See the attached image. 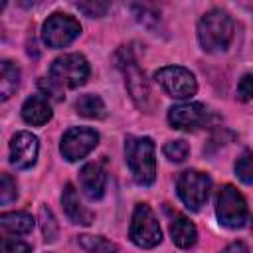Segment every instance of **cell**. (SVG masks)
Returning <instances> with one entry per match:
<instances>
[{
  "label": "cell",
  "instance_id": "26",
  "mask_svg": "<svg viewBox=\"0 0 253 253\" xmlns=\"http://www.w3.org/2000/svg\"><path fill=\"white\" fill-rule=\"evenodd\" d=\"M235 172L241 178V182L251 184V180H253V164H251V152L249 150H243V154L237 158Z\"/></svg>",
  "mask_w": 253,
  "mask_h": 253
},
{
  "label": "cell",
  "instance_id": "9",
  "mask_svg": "<svg viewBox=\"0 0 253 253\" xmlns=\"http://www.w3.org/2000/svg\"><path fill=\"white\" fill-rule=\"evenodd\" d=\"M97 142H99V134L93 128H89V126H73L63 134L59 150H61L65 160L75 162V160L85 158L97 146Z\"/></svg>",
  "mask_w": 253,
  "mask_h": 253
},
{
  "label": "cell",
  "instance_id": "12",
  "mask_svg": "<svg viewBox=\"0 0 253 253\" xmlns=\"http://www.w3.org/2000/svg\"><path fill=\"white\" fill-rule=\"evenodd\" d=\"M119 65L123 67L125 71V81H126V89L130 93V97L136 101L138 107H146L148 99H150V89H148V83L142 75V71L138 69L136 61L132 57H125V59H119Z\"/></svg>",
  "mask_w": 253,
  "mask_h": 253
},
{
  "label": "cell",
  "instance_id": "24",
  "mask_svg": "<svg viewBox=\"0 0 253 253\" xmlns=\"http://www.w3.org/2000/svg\"><path fill=\"white\" fill-rule=\"evenodd\" d=\"M77 10H81L85 16L89 18H101L107 14L109 10V2H101V0H87V2H75Z\"/></svg>",
  "mask_w": 253,
  "mask_h": 253
},
{
  "label": "cell",
  "instance_id": "16",
  "mask_svg": "<svg viewBox=\"0 0 253 253\" xmlns=\"http://www.w3.org/2000/svg\"><path fill=\"white\" fill-rule=\"evenodd\" d=\"M170 233H172V241H174L178 247H182V249L192 247V245L196 243V237H198L196 225H194L188 217H184V215H178V217L172 221Z\"/></svg>",
  "mask_w": 253,
  "mask_h": 253
},
{
  "label": "cell",
  "instance_id": "10",
  "mask_svg": "<svg viewBox=\"0 0 253 253\" xmlns=\"http://www.w3.org/2000/svg\"><path fill=\"white\" fill-rule=\"evenodd\" d=\"M208 119H210V109L202 103H182V105H174L168 111V123L172 125V128H180V130L200 128L208 123Z\"/></svg>",
  "mask_w": 253,
  "mask_h": 253
},
{
  "label": "cell",
  "instance_id": "22",
  "mask_svg": "<svg viewBox=\"0 0 253 253\" xmlns=\"http://www.w3.org/2000/svg\"><path fill=\"white\" fill-rule=\"evenodd\" d=\"M162 152L170 162H184L190 154V146L184 140H170V142L164 144Z\"/></svg>",
  "mask_w": 253,
  "mask_h": 253
},
{
  "label": "cell",
  "instance_id": "20",
  "mask_svg": "<svg viewBox=\"0 0 253 253\" xmlns=\"http://www.w3.org/2000/svg\"><path fill=\"white\" fill-rule=\"evenodd\" d=\"M79 245L87 253H117V245L101 235H79Z\"/></svg>",
  "mask_w": 253,
  "mask_h": 253
},
{
  "label": "cell",
  "instance_id": "8",
  "mask_svg": "<svg viewBox=\"0 0 253 253\" xmlns=\"http://www.w3.org/2000/svg\"><path fill=\"white\" fill-rule=\"evenodd\" d=\"M210 186H211V180L208 174L198 172V170H186L180 174L176 188H178V196L186 204V208L192 211H198L208 202Z\"/></svg>",
  "mask_w": 253,
  "mask_h": 253
},
{
  "label": "cell",
  "instance_id": "6",
  "mask_svg": "<svg viewBox=\"0 0 253 253\" xmlns=\"http://www.w3.org/2000/svg\"><path fill=\"white\" fill-rule=\"evenodd\" d=\"M128 235H130L134 245L144 247V249L156 247L162 241V229L158 225V219L146 204H138L134 208Z\"/></svg>",
  "mask_w": 253,
  "mask_h": 253
},
{
  "label": "cell",
  "instance_id": "25",
  "mask_svg": "<svg viewBox=\"0 0 253 253\" xmlns=\"http://www.w3.org/2000/svg\"><path fill=\"white\" fill-rule=\"evenodd\" d=\"M0 253H32L30 245L12 235H0Z\"/></svg>",
  "mask_w": 253,
  "mask_h": 253
},
{
  "label": "cell",
  "instance_id": "11",
  "mask_svg": "<svg viewBox=\"0 0 253 253\" xmlns=\"http://www.w3.org/2000/svg\"><path fill=\"white\" fill-rule=\"evenodd\" d=\"M38 138L32 134V132H18L12 136V142H10V162L20 168V170H26L30 166H34L36 158H38Z\"/></svg>",
  "mask_w": 253,
  "mask_h": 253
},
{
  "label": "cell",
  "instance_id": "14",
  "mask_svg": "<svg viewBox=\"0 0 253 253\" xmlns=\"http://www.w3.org/2000/svg\"><path fill=\"white\" fill-rule=\"evenodd\" d=\"M61 204H63V210H65L67 217L73 223H79V225H91L93 223V213L87 208H83L73 184H65L63 196H61Z\"/></svg>",
  "mask_w": 253,
  "mask_h": 253
},
{
  "label": "cell",
  "instance_id": "5",
  "mask_svg": "<svg viewBox=\"0 0 253 253\" xmlns=\"http://www.w3.org/2000/svg\"><path fill=\"white\" fill-rule=\"evenodd\" d=\"M154 79L162 87V91L174 99H190L198 91V83H196L194 73L186 67H180V65L160 67L154 73Z\"/></svg>",
  "mask_w": 253,
  "mask_h": 253
},
{
  "label": "cell",
  "instance_id": "13",
  "mask_svg": "<svg viewBox=\"0 0 253 253\" xmlns=\"http://www.w3.org/2000/svg\"><path fill=\"white\" fill-rule=\"evenodd\" d=\"M79 182H81V188H83V192L89 200L103 198L107 176H105V170L101 168V164H97V162L85 164L79 172Z\"/></svg>",
  "mask_w": 253,
  "mask_h": 253
},
{
  "label": "cell",
  "instance_id": "21",
  "mask_svg": "<svg viewBox=\"0 0 253 253\" xmlns=\"http://www.w3.org/2000/svg\"><path fill=\"white\" fill-rule=\"evenodd\" d=\"M40 225H42V233H43L45 241H55L57 239L59 227H57V221H55V217H53V213L47 206L40 208Z\"/></svg>",
  "mask_w": 253,
  "mask_h": 253
},
{
  "label": "cell",
  "instance_id": "19",
  "mask_svg": "<svg viewBox=\"0 0 253 253\" xmlns=\"http://www.w3.org/2000/svg\"><path fill=\"white\" fill-rule=\"evenodd\" d=\"M75 109L81 117H87V119H103L105 117V103L99 95H93V93L81 95L75 101Z\"/></svg>",
  "mask_w": 253,
  "mask_h": 253
},
{
  "label": "cell",
  "instance_id": "17",
  "mask_svg": "<svg viewBox=\"0 0 253 253\" xmlns=\"http://www.w3.org/2000/svg\"><path fill=\"white\" fill-rule=\"evenodd\" d=\"M20 85V69L6 59H0V103L10 99Z\"/></svg>",
  "mask_w": 253,
  "mask_h": 253
},
{
  "label": "cell",
  "instance_id": "2",
  "mask_svg": "<svg viewBox=\"0 0 253 253\" xmlns=\"http://www.w3.org/2000/svg\"><path fill=\"white\" fill-rule=\"evenodd\" d=\"M126 162L132 172V178L140 186H150L156 180V158L154 142L148 136H126L125 142Z\"/></svg>",
  "mask_w": 253,
  "mask_h": 253
},
{
  "label": "cell",
  "instance_id": "3",
  "mask_svg": "<svg viewBox=\"0 0 253 253\" xmlns=\"http://www.w3.org/2000/svg\"><path fill=\"white\" fill-rule=\"evenodd\" d=\"M215 213L221 225L237 229L243 227L249 219V208L245 198L241 196V192H237L233 186L225 184L219 192H217V206H215Z\"/></svg>",
  "mask_w": 253,
  "mask_h": 253
},
{
  "label": "cell",
  "instance_id": "18",
  "mask_svg": "<svg viewBox=\"0 0 253 253\" xmlns=\"http://www.w3.org/2000/svg\"><path fill=\"white\" fill-rule=\"evenodd\" d=\"M0 227L12 233H30L34 229V217L26 211H8L0 213Z\"/></svg>",
  "mask_w": 253,
  "mask_h": 253
},
{
  "label": "cell",
  "instance_id": "7",
  "mask_svg": "<svg viewBox=\"0 0 253 253\" xmlns=\"http://www.w3.org/2000/svg\"><path fill=\"white\" fill-rule=\"evenodd\" d=\"M81 34V24L69 16V14H51L43 28H42V40L47 47H65Z\"/></svg>",
  "mask_w": 253,
  "mask_h": 253
},
{
  "label": "cell",
  "instance_id": "1",
  "mask_svg": "<svg viewBox=\"0 0 253 253\" xmlns=\"http://www.w3.org/2000/svg\"><path fill=\"white\" fill-rule=\"evenodd\" d=\"M198 40L206 51H223L233 40V20L223 10H210L198 22Z\"/></svg>",
  "mask_w": 253,
  "mask_h": 253
},
{
  "label": "cell",
  "instance_id": "4",
  "mask_svg": "<svg viewBox=\"0 0 253 253\" xmlns=\"http://www.w3.org/2000/svg\"><path fill=\"white\" fill-rule=\"evenodd\" d=\"M49 77L59 87H81L89 77V63L81 53H65L51 63Z\"/></svg>",
  "mask_w": 253,
  "mask_h": 253
},
{
  "label": "cell",
  "instance_id": "28",
  "mask_svg": "<svg viewBox=\"0 0 253 253\" xmlns=\"http://www.w3.org/2000/svg\"><path fill=\"white\" fill-rule=\"evenodd\" d=\"M223 253H249V249H247V245L243 241H235V243L227 245L223 249Z\"/></svg>",
  "mask_w": 253,
  "mask_h": 253
},
{
  "label": "cell",
  "instance_id": "15",
  "mask_svg": "<svg viewBox=\"0 0 253 253\" xmlns=\"http://www.w3.org/2000/svg\"><path fill=\"white\" fill-rule=\"evenodd\" d=\"M22 117L28 125L42 126L51 119V107L49 101L43 95H32L22 105Z\"/></svg>",
  "mask_w": 253,
  "mask_h": 253
},
{
  "label": "cell",
  "instance_id": "29",
  "mask_svg": "<svg viewBox=\"0 0 253 253\" xmlns=\"http://www.w3.org/2000/svg\"><path fill=\"white\" fill-rule=\"evenodd\" d=\"M4 6H6V2H0V10H2V8H4Z\"/></svg>",
  "mask_w": 253,
  "mask_h": 253
},
{
  "label": "cell",
  "instance_id": "27",
  "mask_svg": "<svg viewBox=\"0 0 253 253\" xmlns=\"http://www.w3.org/2000/svg\"><path fill=\"white\" fill-rule=\"evenodd\" d=\"M237 95H239L241 101H249V99H251V75H249V73L243 75V79L239 81V85H237Z\"/></svg>",
  "mask_w": 253,
  "mask_h": 253
},
{
  "label": "cell",
  "instance_id": "23",
  "mask_svg": "<svg viewBox=\"0 0 253 253\" xmlns=\"http://www.w3.org/2000/svg\"><path fill=\"white\" fill-rule=\"evenodd\" d=\"M16 198H18L16 180L10 174H0V206L12 204Z\"/></svg>",
  "mask_w": 253,
  "mask_h": 253
}]
</instances>
